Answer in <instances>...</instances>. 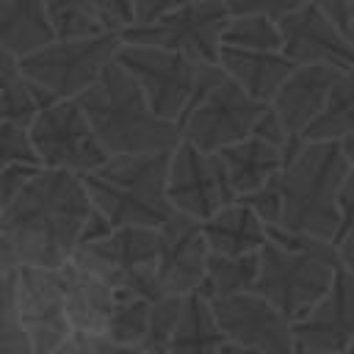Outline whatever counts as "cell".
<instances>
[{
  "mask_svg": "<svg viewBox=\"0 0 354 354\" xmlns=\"http://www.w3.org/2000/svg\"><path fill=\"white\" fill-rule=\"evenodd\" d=\"M224 332L213 315V307L199 293L183 299V310L169 343V354H216L224 343Z\"/></svg>",
  "mask_w": 354,
  "mask_h": 354,
  "instance_id": "cb8c5ba5",
  "label": "cell"
},
{
  "mask_svg": "<svg viewBox=\"0 0 354 354\" xmlns=\"http://www.w3.org/2000/svg\"><path fill=\"white\" fill-rule=\"evenodd\" d=\"M19 75H22V72H19V58L0 47V91L8 88Z\"/></svg>",
  "mask_w": 354,
  "mask_h": 354,
  "instance_id": "ab89813d",
  "label": "cell"
},
{
  "mask_svg": "<svg viewBox=\"0 0 354 354\" xmlns=\"http://www.w3.org/2000/svg\"><path fill=\"white\" fill-rule=\"evenodd\" d=\"M354 133V69L340 72L321 113L301 133L307 141H343Z\"/></svg>",
  "mask_w": 354,
  "mask_h": 354,
  "instance_id": "484cf974",
  "label": "cell"
},
{
  "mask_svg": "<svg viewBox=\"0 0 354 354\" xmlns=\"http://www.w3.org/2000/svg\"><path fill=\"white\" fill-rule=\"evenodd\" d=\"M3 207H6V205H3V199H0V213H3Z\"/></svg>",
  "mask_w": 354,
  "mask_h": 354,
  "instance_id": "7dc6e473",
  "label": "cell"
},
{
  "mask_svg": "<svg viewBox=\"0 0 354 354\" xmlns=\"http://www.w3.org/2000/svg\"><path fill=\"white\" fill-rule=\"evenodd\" d=\"M288 147H282L277 141H268L260 133H249L246 138L218 149V158L224 163V171H227V180H230L235 196L252 194L254 188H260L271 177H277L282 171V166H285Z\"/></svg>",
  "mask_w": 354,
  "mask_h": 354,
  "instance_id": "d6986e66",
  "label": "cell"
},
{
  "mask_svg": "<svg viewBox=\"0 0 354 354\" xmlns=\"http://www.w3.org/2000/svg\"><path fill=\"white\" fill-rule=\"evenodd\" d=\"M268 111V102L249 97L232 77L221 72L180 116L183 138L199 147L202 152H218L241 138H246L260 116Z\"/></svg>",
  "mask_w": 354,
  "mask_h": 354,
  "instance_id": "30bf717a",
  "label": "cell"
},
{
  "mask_svg": "<svg viewBox=\"0 0 354 354\" xmlns=\"http://www.w3.org/2000/svg\"><path fill=\"white\" fill-rule=\"evenodd\" d=\"M337 77L340 69L335 66H321V64L296 66L277 88L268 108L277 113V119L290 136H301L310 127V122L321 113Z\"/></svg>",
  "mask_w": 354,
  "mask_h": 354,
  "instance_id": "ac0fdd59",
  "label": "cell"
},
{
  "mask_svg": "<svg viewBox=\"0 0 354 354\" xmlns=\"http://www.w3.org/2000/svg\"><path fill=\"white\" fill-rule=\"evenodd\" d=\"M188 3H196V0H133V14H136V22H149L171 8L188 6Z\"/></svg>",
  "mask_w": 354,
  "mask_h": 354,
  "instance_id": "f35d334b",
  "label": "cell"
},
{
  "mask_svg": "<svg viewBox=\"0 0 354 354\" xmlns=\"http://www.w3.org/2000/svg\"><path fill=\"white\" fill-rule=\"evenodd\" d=\"M279 33H282V53L296 66L321 64V66H335L340 72L354 69V47L313 0L285 14L279 19Z\"/></svg>",
  "mask_w": 354,
  "mask_h": 354,
  "instance_id": "2e32d148",
  "label": "cell"
},
{
  "mask_svg": "<svg viewBox=\"0 0 354 354\" xmlns=\"http://www.w3.org/2000/svg\"><path fill=\"white\" fill-rule=\"evenodd\" d=\"M340 257L332 241H315L301 249L266 241L260 249L254 293L268 299L285 318L299 321L329 290Z\"/></svg>",
  "mask_w": 354,
  "mask_h": 354,
  "instance_id": "5b68a950",
  "label": "cell"
},
{
  "mask_svg": "<svg viewBox=\"0 0 354 354\" xmlns=\"http://www.w3.org/2000/svg\"><path fill=\"white\" fill-rule=\"evenodd\" d=\"M224 47H238V50H282V33L279 22L263 14H243V17H230L224 33H221Z\"/></svg>",
  "mask_w": 354,
  "mask_h": 354,
  "instance_id": "f1b7e54d",
  "label": "cell"
},
{
  "mask_svg": "<svg viewBox=\"0 0 354 354\" xmlns=\"http://www.w3.org/2000/svg\"><path fill=\"white\" fill-rule=\"evenodd\" d=\"M14 296L33 354H47L72 332L58 268L19 266L14 274Z\"/></svg>",
  "mask_w": 354,
  "mask_h": 354,
  "instance_id": "5bb4252c",
  "label": "cell"
},
{
  "mask_svg": "<svg viewBox=\"0 0 354 354\" xmlns=\"http://www.w3.org/2000/svg\"><path fill=\"white\" fill-rule=\"evenodd\" d=\"M91 213L94 205L80 174L41 166L3 207L0 230L19 266L61 268L77 249Z\"/></svg>",
  "mask_w": 354,
  "mask_h": 354,
  "instance_id": "6da1fadb",
  "label": "cell"
},
{
  "mask_svg": "<svg viewBox=\"0 0 354 354\" xmlns=\"http://www.w3.org/2000/svg\"><path fill=\"white\" fill-rule=\"evenodd\" d=\"M116 61L138 83L152 111L169 122H180L191 102L224 72L218 64L144 44H122Z\"/></svg>",
  "mask_w": 354,
  "mask_h": 354,
  "instance_id": "8992f818",
  "label": "cell"
},
{
  "mask_svg": "<svg viewBox=\"0 0 354 354\" xmlns=\"http://www.w3.org/2000/svg\"><path fill=\"white\" fill-rule=\"evenodd\" d=\"M14 274L0 279V354H33L28 335H25L19 315H17Z\"/></svg>",
  "mask_w": 354,
  "mask_h": 354,
  "instance_id": "4dcf8cb0",
  "label": "cell"
},
{
  "mask_svg": "<svg viewBox=\"0 0 354 354\" xmlns=\"http://www.w3.org/2000/svg\"><path fill=\"white\" fill-rule=\"evenodd\" d=\"M337 257H340V266L354 274V232L346 235V238L337 243Z\"/></svg>",
  "mask_w": 354,
  "mask_h": 354,
  "instance_id": "b9f144b4",
  "label": "cell"
},
{
  "mask_svg": "<svg viewBox=\"0 0 354 354\" xmlns=\"http://www.w3.org/2000/svg\"><path fill=\"white\" fill-rule=\"evenodd\" d=\"M348 166L351 163L340 141H307L296 136L279 171V227L321 241H335L337 191Z\"/></svg>",
  "mask_w": 354,
  "mask_h": 354,
  "instance_id": "3957f363",
  "label": "cell"
},
{
  "mask_svg": "<svg viewBox=\"0 0 354 354\" xmlns=\"http://www.w3.org/2000/svg\"><path fill=\"white\" fill-rule=\"evenodd\" d=\"M124 354H147V351H141V348H127Z\"/></svg>",
  "mask_w": 354,
  "mask_h": 354,
  "instance_id": "bcb514c9",
  "label": "cell"
},
{
  "mask_svg": "<svg viewBox=\"0 0 354 354\" xmlns=\"http://www.w3.org/2000/svg\"><path fill=\"white\" fill-rule=\"evenodd\" d=\"M351 348H354V340H351Z\"/></svg>",
  "mask_w": 354,
  "mask_h": 354,
  "instance_id": "c3c4849f",
  "label": "cell"
},
{
  "mask_svg": "<svg viewBox=\"0 0 354 354\" xmlns=\"http://www.w3.org/2000/svg\"><path fill=\"white\" fill-rule=\"evenodd\" d=\"M58 277H61L66 318H69L72 329L105 332L119 290L111 288L108 282H102L100 277L88 274L86 268L75 266L72 260H66L58 268Z\"/></svg>",
  "mask_w": 354,
  "mask_h": 354,
  "instance_id": "ffe728a7",
  "label": "cell"
},
{
  "mask_svg": "<svg viewBox=\"0 0 354 354\" xmlns=\"http://www.w3.org/2000/svg\"><path fill=\"white\" fill-rule=\"evenodd\" d=\"M183 299L185 296H160L152 301L149 310V324H147V335L141 340V351L147 354H169V343L183 310Z\"/></svg>",
  "mask_w": 354,
  "mask_h": 354,
  "instance_id": "f546056e",
  "label": "cell"
},
{
  "mask_svg": "<svg viewBox=\"0 0 354 354\" xmlns=\"http://www.w3.org/2000/svg\"><path fill=\"white\" fill-rule=\"evenodd\" d=\"M166 196L174 213L191 216L196 221L210 218L224 205L238 199L218 152H202L185 138L169 155Z\"/></svg>",
  "mask_w": 354,
  "mask_h": 354,
  "instance_id": "7c38bea8",
  "label": "cell"
},
{
  "mask_svg": "<svg viewBox=\"0 0 354 354\" xmlns=\"http://www.w3.org/2000/svg\"><path fill=\"white\" fill-rule=\"evenodd\" d=\"M75 100L108 155L166 152L183 141L180 124L152 111L138 83L116 58Z\"/></svg>",
  "mask_w": 354,
  "mask_h": 354,
  "instance_id": "7a4b0ae2",
  "label": "cell"
},
{
  "mask_svg": "<svg viewBox=\"0 0 354 354\" xmlns=\"http://www.w3.org/2000/svg\"><path fill=\"white\" fill-rule=\"evenodd\" d=\"M199 224H202V235L207 241V249L213 254H230V257L257 254L263 249V243L268 241L266 224L241 199L224 205L218 213H213L210 218H205Z\"/></svg>",
  "mask_w": 354,
  "mask_h": 354,
  "instance_id": "7402d4cb",
  "label": "cell"
},
{
  "mask_svg": "<svg viewBox=\"0 0 354 354\" xmlns=\"http://www.w3.org/2000/svg\"><path fill=\"white\" fill-rule=\"evenodd\" d=\"M354 232V166H348L340 191H337V232H335V246Z\"/></svg>",
  "mask_w": 354,
  "mask_h": 354,
  "instance_id": "d590c367",
  "label": "cell"
},
{
  "mask_svg": "<svg viewBox=\"0 0 354 354\" xmlns=\"http://www.w3.org/2000/svg\"><path fill=\"white\" fill-rule=\"evenodd\" d=\"M301 354H354V348H343V351H301Z\"/></svg>",
  "mask_w": 354,
  "mask_h": 354,
  "instance_id": "f6af8a7d",
  "label": "cell"
},
{
  "mask_svg": "<svg viewBox=\"0 0 354 354\" xmlns=\"http://www.w3.org/2000/svg\"><path fill=\"white\" fill-rule=\"evenodd\" d=\"M340 147H343V152H346V158H348V163L354 166V133H351V136H346V138L340 141Z\"/></svg>",
  "mask_w": 354,
  "mask_h": 354,
  "instance_id": "ee69618b",
  "label": "cell"
},
{
  "mask_svg": "<svg viewBox=\"0 0 354 354\" xmlns=\"http://www.w3.org/2000/svg\"><path fill=\"white\" fill-rule=\"evenodd\" d=\"M257 271H260V252L257 254H207V266H205V277L199 285V296L213 301V299H224V296H235V293H249L254 290L257 282Z\"/></svg>",
  "mask_w": 354,
  "mask_h": 354,
  "instance_id": "d4e9b609",
  "label": "cell"
},
{
  "mask_svg": "<svg viewBox=\"0 0 354 354\" xmlns=\"http://www.w3.org/2000/svg\"><path fill=\"white\" fill-rule=\"evenodd\" d=\"M293 335L301 351H343L354 340V274L337 266L329 290L293 321Z\"/></svg>",
  "mask_w": 354,
  "mask_h": 354,
  "instance_id": "e0dca14e",
  "label": "cell"
},
{
  "mask_svg": "<svg viewBox=\"0 0 354 354\" xmlns=\"http://www.w3.org/2000/svg\"><path fill=\"white\" fill-rule=\"evenodd\" d=\"M218 66L249 97L260 102H271L277 88L296 69V64L282 50H238L224 44L218 50Z\"/></svg>",
  "mask_w": 354,
  "mask_h": 354,
  "instance_id": "44dd1931",
  "label": "cell"
},
{
  "mask_svg": "<svg viewBox=\"0 0 354 354\" xmlns=\"http://www.w3.org/2000/svg\"><path fill=\"white\" fill-rule=\"evenodd\" d=\"M354 47V0H313Z\"/></svg>",
  "mask_w": 354,
  "mask_h": 354,
  "instance_id": "8d00e7d4",
  "label": "cell"
},
{
  "mask_svg": "<svg viewBox=\"0 0 354 354\" xmlns=\"http://www.w3.org/2000/svg\"><path fill=\"white\" fill-rule=\"evenodd\" d=\"M94 8L100 11V17L105 19L108 30H124L127 25L136 22V14H133V0H91Z\"/></svg>",
  "mask_w": 354,
  "mask_h": 354,
  "instance_id": "74e56055",
  "label": "cell"
},
{
  "mask_svg": "<svg viewBox=\"0 0 354 354\" xmlns=\"http://www.w3.org/2000/svg\"><path fill=\"white\" fill-rule=\"evenodd\" d=\"M44 14L55 39L97 36L108 30L91 0H44Z\"/></svg>",
  "mask_w": 354,
  "mask_h": 354,
  "instance_id": "4316f807",
  "label": "cell"
},
{
  "mask_svg": "<svg viewBox=\"0 0 354 354\" xmlns=\"http://www.w3.org/2000/svg\"><path fill=\"white\" fill-rule=\"evenodd\" d=\"M122 44L124 41L116 30L77 39H53L44 47L22 55L19 72L30 83L47 88L55 100H75L116 58Z\"/></svg>",
  "mask_w": 354,
  "mask_h": 354,
  "instance_id": "52a82bcc",
  "label": "cell"
},
{
  "mask_svg": "<svg viewBox=\"0 0 354 354\" xmlns=\"http://www.w3.org/2000/svg\"><path fill=\"white\" fill-rule=\"evenodd\" d=\"M53 28L44 14V0H0V47L22 58L47 41Z\"/></svg>",
  "mask_w": 354,
  "mask_h": 354,
  "instance_id": "603a6c76",
  "label": "cell"
},
{
  "mask_svg": "<svg viewBox=\"0 0 354 354\" xmlns=\"http://www.w3.org/2000/svg\"><path fill=\"white\" fill-rule=\"evenodd\" d=\"M166 152L108 155L105 163L80 174L91 205L111 221V227H160L174 207L166 196L169 177Z\"/></svg>",
  "mask_w": 354,
  "mask_h": 354,
  "instance_id": "277c9868",
  "label": "cell"
},
{
  "mask_svg": "<svg viewBox=\"0 0 354 354\" xmlns=\"http://www.w3.org/2000/svg\"><path fill=\"white\" fill-rule=\"evenodd\" d=\"M127 348L113 343L102 332H86V329H72L55 348L47 354H124Z\"/></svg>",
  "mask_w": 354,
  "mask_h": 354,
  "instance_id": "d6a6232c",
  "label": "cell"
},
{
  "mask_svg": "<svg viewBox=\"0 0 354 354\" xmlns=\"http://www.w3.org/2000/svg\"><path fill=\"white\" fill-rule=\"evenodd\" d=\"M149 310L152 301L138 296V293H127L119 290L116 293V304L113 313L108 318V326L102 335H108L113 343L124 346V348H138L144 335H147V324H149Z\"/></svg>",
  "mask_w": 354,
  "mask_h": 354,
  "instance_id": "83f0119b",
  "label": "cell"
},
{
  "mask_svg": "<svg viewBox=\"0 0 354 354\" xmlns=\"http://www.w3.org/2000/svg\"><path fill=\"white\" fill-rule=\"evenodd\" d=\"M17 268H19V260H17V254H14V246H11V241L6 238V232L0 230V279L8 277V274H14Z\"/></svg>",
  "mask_w": 354,
  "mask_h": 354,
  "instance_id": "60d3db41",
  "label": "cell"
},
{
  "mask_svg": "<svg viewBox=\"0 0 354 354\" xmlns=\"http://www.w3.org/2000/svg\"><path fill=\"white\" fill-rule=\"evenodd\" d=\"M216 354H254V351H249V348H243V346H238V343L224 340V343H221V348H218Z\"/></svg>",
  "mask_w": 354,
  "mask_h": 354,
  "instance_id": "7bdbcfd3",
  "label": "cell"
},
{
  "mask_svg": "<svg viewBox=\"0 0 354 354\" xmlns=\"http://www.w3.org/2000/svg\"><path fill=\"white\" fill-rule=\"evenodd\" d=\"M207 241L202 224L191 216L171 213L158 227V260L155 279L163 296H188L196 293L207 266Z\"/></svg>",
  "mask_w": 354,
  "mask_h": 354,
  "instance_id": "9a60e30c",
  "label": "cell"
},
{
  "mask_svg": "<svg viewBox=\"0 0 354 354\" xmlns=\"http://www.w3.org/2000/svg\"><path fill=\"white\" fill-rule=\"evenodd\" d=\"M33 152L44 169L86 174L108 160L77 100H55L41 108L28 127Z\"/></svg>",
  "mask_w": 354,
  "mask_h": 354,
  "instance_id": "8fae6325",
  "label": "cell"
},
{
  "mask_svg": "<svg viewBox=\"0 0 354 354\" xmlns=\"http://www.w3.org/2000/svg\"><path fill=\"white\" fill-rule=\"evenodd\" d=\"M230 22L224 0H196L180 8H171L149 22H133L119 30L124 44L160 47L171 53L191 55L196 61L218 64L221 33Z\"/></svg>",
  "mask_w": 354,
  "mask_h": 354,
  "instance_id": "9c48e42d",
  "label": "cell"
},
{
  "mask_svg": "<svg viewBox=\"0 0 354 354\" xmlns=\"http://www.w3.org/2000/svg\"><path fill=\"white\" fill-rule=\"evenodd\" d=\"M14 163H39V158L33 152L28 127H19V124L0 119V174Z\"/></svg>",
  "mask_w": 354,
  "mask_h": 354,
  "instance_id": "1f68e13d",
  "label": "cell"
},
{
  "mask_svg": "<svg viewBox=\"0 0 354 354\" xmlns=\"http://www.w3.org/2000/svg\"><path fill=\"white\" fill-rule=\"evenodd\" d=\"M241 202H246L263 224H279V216H282V194H279V174L271 177L266 185L254 188L252 194H243L238 196Z\"/></svg>",
  "mask_w": 354,
  "mask_h": 354,
  "instance_id": "836d02e7",
  "label": "cell"
},
{
  "mask_svg": "<svg viewBox=\"0 0 354 354\" xmlns=\"http://www.w3.org/2000/svg\"><path fill=\"white\" fill-rule=\"evenodd\" d=\"M310 0H224L230 17H243V14H263L271 19H282L285 14L301 8Z\"/></svg>",
  "mask_w": 354,
  "mask_h": 354,
  "instance_id": "e575fe53",
  "label": "cell"
},
{
  "mask_svg": "<svg viewBox=\"0 0 354 354\" xmlns=\"http://www.w3.org/2000/svg\"><path fill=\"white\" fill-rule=\"evenodd\" d=\"M69 260L116 290L138 293L149 301L163 296L155 279V260H158L155 227H113L108 235L80 243Z\"/></svg>",
  "mask_w": 354,
  "mask_h": 354,
  "instance_id": "ba28073f",
  "label": "cell"
},
{
  "mask_svg": "<svg viewBox=\"0 0 354 354\" xmlns=\"http://www.w3.org/2000/svg\"><path fill=\"white\" fill-rule=\"evenodd\" d=\"M210 307L230 343H238L254 354H299L293 321L260 293L249 290L213 299Z\"/></svg>",
  "mask_w": 354,
  "mask_h": 354,
  "instance_id": "4fadbf2b",
  "label": "cell"
}]
</instances>
